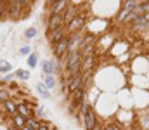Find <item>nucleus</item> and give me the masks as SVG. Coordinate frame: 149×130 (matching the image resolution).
<instances>
[{
	"label": "nucleus",
	"instance_id": "7ed1b4c3",
	"mask_svg": "<svg viewBox=\"0 0 149 130\" xmlns=\"http://www.w3.org/2000/svg\"><path fill=\"white\" fill-rule=\"evenodd\" d=\"M81 125H83L85 130H102V123H101L99 115H97V111L94 109V106L88 108V111H87V115H85Z\"/></svg>",
	"mask_w": 149,
	"mask_h": 130
},
{
	"label": "nucleus",
	"instance_id": "7c9ffc66",
	"mask_svg": "<svg viewBox=\"0 0 149 130\" xmlns=\"http://www.w3.org/2000/svg\"><path fill=\"white\" fill-rule=\"evenodd\" d=\"M0 111H2V102H0Z\"/></svg>",
	"mask_w": 149,
	"mask_h": 130
},
{
	"label": "nucleus",
	"instance_id": "f03ea898",
	"mask_svg": "<svg viewBox=\"0 0 149 130\" xmlns=\"http://www.w3.org/2000/svg\"><path fill=\"white\" fill-rule=\"evenodd\" d=\"M24 5H31V2H26V0H9L7 2V17L12 19V21H19L24 16L23 10L28 9Z\"/></svg>",
	"mask_w": 149,
	"mask_h": 130
},
{
	"label": "nucleus",
	"instance_id": "6ab92c4d",
	"mask_svg": "<svg viewBox=\"0 0 149 130\" xmlns=\"http://www.w3.org/2000/svg\"><path fill=\"white\" fill-rule=\"evenodd\" d=\"M10 122H12V123H14V125H16V127H17L19 130H21L23 127H24V125H26V118H24V116H21L19 113H16V115L10 118Z\"/></svg>",
	"mask_w": 149,
	"mask_h": 130
},
{
	"label": "nucleus",
	"instance_id": "f257e3e1",
	"mask_svg": "<svg viewBox=\"0 0 149 130\" xmlns=\"http://www.w3.org/2000/svg\"><path fill=\"white\" fill-rule=\"evenodd\" d=\"M81 61H83V57H81L80 50H78V52H73V54H68L64 59L59 61V63L64 66V75H66V78L81 73Z\"/></svg>",
	"mask_w": 149,
	"mask_h": 130
},
{
	"label": "nucleus",
	"instance_id": "c85d7f7f",
	"mask_svg": "<svg viewBox=\"0 0 149 130\" xmlns=\"http://www.w3.org/2000/svg\"><path fill=\"white\" fill-rule=\"evenodd\" d=\"M127 130H142V129H141V127H139L137 123H134V125H130V127H128Z\"/></svg>",
	"mask_w": 149,
	"mask_h": 130
},
{
	"label": "nucleus",
	"instance_id": "412c9836",
	"mask_svg": "<svg viewBox=\"0 0 149 130\" xmlns=\"http://www.w3.org/2000/svg\"><path fill=\"white\" fill-rule=\"evenodd\" d=\"M37 35H38V30H37V26H31V28H28V30L24 31V38H26L28 42H31V40H35V38H37Z\"/></svg>",
	"mask_w": 149,
	"mask_h": 130
},
{
	"label": "nucleus",
	"instance_id": "6e6552de",
	"mask_svg": "<svg viewBox=\"0 0 149 130\" xmlns=\"http://www.w3.org/2000/svg\"><path fill=\"white\" fill-rule=\"evenodd\" d=\"M80 3H81V2H70L68 9H66V10H64V14H63V19H64V26H68V24H70V23H71V21L74 19V17H76V16L81 12V10H80V7H78Z\"/></svg>",
	"mask_w": 149,
	"mask_h": 130
},
{
	"label": "nucleus",
	"instance_id": "aec40b11",
	"mask_svg": "<svg viewBox=\"0 0 149 130\" xmlns=\"http://www.w3.org/2000/svg\"><path fill=\"white\" fill-rule=\"evenodd\" d=\"M0 73L2 75L12 73V63H9L7 59H0Z\"/></svg>",
	"mask_w": 149,
	"mask_h": 130
},
{
	"label": "nucleus",
	"instance_id": "423d86ee",
	"mask_svg": "<svg viewBox=\"0 0 149 130\" xmlns=\"http://www.w3.org/2000/svg\"><path fill=\"white\" fill-rule=\"evenodd\" d=\"M64 26V19L61 14H49L47 21H45V33H50L54 30H59Z\"/></svg>",
	"mask_w": 149,
	"mask_h": 130
},
{
	"label": "nucleus",
	"instance_id": "4468645a",
	"mask_svg": "<svg viewBox=\"0 0 149 130\" xmlns=\"http://www.w3.org/2000/svg\"><path fill=\"white\" fill-rule=\"evenodd\" d=\"M35 88H37V94L40 95V97H42V99H45V101H47V99H50V97H52V92H50L47 87L43 85L42 82H38Z\"/></svg>",
	"mask_w": 149,
	"mask_h": 130
},
{
	"label": "nucleus",
	"instance_id": "ddd939ff",
	"mask_svg": "<svg viewBox=\"0 0 149 130\" xmlns=\"http://www.w3.org/2000/svg\"><path fill=\"white\" fill-rule=\"evenodd\" d=\"M2 113L12 118V116L17 113V104H16V101H14V99H9V101H5V102L2 104Z\"/></svg>",
	"mask_w": 149,
	"mask_h": 130
},
{
	"label": "nucleus",
	"instance_id": "a211bd4d",
	"mask_svg": "<svg viewBox=\"0 0 149 130\" xmlns=\"http://www.w3.org/2000/svg\"><path fill=\"white\" fill-rule=\"evenodd\" d=\"M14 76H16V80H19V82H26V80H30V70H21V68H17V70L14 71Z\"/></svg>",
	"mask_w": 149,
	"mask_h": 130
},
{
	"label": "nucleus",
	"instance_id": "0eeeda50",
	"mask_svg": "<svg viewBox=\"0 0 149 130\" xmlns=\"http://www.w3.org/2000/svg\"><path fill=\"white\" fill-rule=\"evenodd\" d=\"M45 5L49 9V14H61L63 16L70 5V0H50V2H45Z\"/></svg>",
	"mask_w": 149,
	"mask_h": 130
},
{
	"label": "nucleus",
	"instance_id": "c756f323",
	"mask_svg": "<svg viewBox=\"0 0 149 130\" xmlns=\"http://www.w3.org/2000/svg\"><path fill=\"white\" fill-rule=\"evenodd\" d=\"M21 130H31V129H28V127H26V125H24V127H23V129Z\"/></svg>",
	"mask_w": 149,
	"mask_h": 130
},
{
	"label": "nucleus",
	"instance_id": "a878e982",
	"mask_svg": "<svg viewBox=\"0 0 149 130\" xmlns=\"http://www.w3.org/2000/svg\"><path fill=\"white\" fill-rule=\"evenodd\" d=\"M7 17V2L0 0V23Z\"/></svg>",
	"mask_w": 149,
	"mask_h": 130
},
{
	"label": "nucleus",
	"instance_id": "393cba45",
	"mask_svg": "<svg viewBox=\"0 0 149 130\" xmlns=\"http://www.w3.org/2000/svg\"><path fill=\"white\" fill-rule=\"evenodd\" d=\"M31 52H33V47H31V45H23V47H19V56H23V57H28Z\"/></svg>",
	"mask_w": 149,
	"mask_h": 130
},
{
	"label": "nucleus",
	"instance_id": "f8f14e48",
	"mask_svg": "<svg viewBox=\"0 0 149 130\" xmlns=\"http://www.w3.org/2000/svg\"><path fill=\"white\" fill-rule=\"evenodd\" d=\"M40 70H42V75H54L56 76V61H50V59H43L40 61Z\"/></svg>",
	"mask_w": 149,
	"mask_h": 130
},
{
	"label": "nucleus",
	"instance_id": "bb28decb",
	"mask_svg": "<svg viewBox=\"0 0 149 130\" xmlns=\"http://www.w3.org/2000/svg\"><path fill=\"white\" fill-rule=\"evenodd\" d=\"M52 127H50V123H49V120H45V122H40V127H38L37 130H50Z\"/></svg>",
	"mask_w": 149,
	"mask_h": 130
},
{
	"label": "nucleus",
	"instance_id": "cd10ccee",
	"mask_svg": "<svg viewBox=\"0 0 149 130\" xmlns=\"http://www.w3.org/2000/svg\"><path fill=\"white\" fill-rule=\"evenodd\" d=\"M17 87H19V83H17V82H14V80H12V82H10V83H9V85H7V88H10V90H16V88H17Z\"/></svg>",
	"mask_w": 149,
	"mask_h": 130
},
{
	"label": "nucleus",
	"instance_id": "1a4fd4ad",
	"mask_svg": "<svg viewBox=\"0 0 149 130\" xmlns=\"http://www.w3.org/2000/svg\"><path fill=\"white\" fill-rule=\"evenodd\" d=\"M80 87H83V75H81V73L66 78V90H68V94H71V92H74V90H78Z\"/></svg>",
	"mask_w": 149,
	"mask_h": 130
},
{
	"label": "nucleus",
	"instance_id": "20e7f679",
	"mask_svg": "<svg viewBox=\"0 0 149 130\" xmlns=\"http://www.w3.org/2000/svg\"><path fill=\"white\" fill-rule=\"evenodd\" d=\"M87 21H88V17H87V14L85 12H80L76 17H74L73 21L66 26V30H68V35H71V33H80L81 30H85V26H87Z\"/></svg>",
	"mask_w": 149,
	"mask_h": 130
},
{
	"label": "nucleus",
	"instance_id": "9d476101",
	"mask_svg": "<svg viewBox=\"0 0 149 130\" xmlns=\"http://www.w3.org/2000/svg\"><path fill=\"white\" fill-rule=\"evenodd\" d=\"M16 104H17V113L24 118H33V108L26 102V101H21V99H14Z\"/></svg>",
	"mask_w": 149,
	"mask_h": 130
},
{
	"label": "nucleus",
	"instance_id": "f3484780",
	"mask_svg": "<svg viewBox=\"0 0 149 130\" xmlns=\"http://www.w3.org/2000/svg\"><path fill=\"white\" fill-rule=\"evenodd\" d=\"M33 116H35L37 120H40V122H45V120H47V111H45V108H43L42 104H38L37 108L33 109Z\"/></svg>",
	"mask_w": 149,
	"mask_h": 130
},
{
	"label": "nucleus",
	"instance_id": "4be33fe9",
	"mask_svg": "<svg viewBox=\"0 0 149 130\" xmlns=\"http://www.w3.org/2000/svg\"><path fill=\"white\" fill-rule=\"evenodd\" d=\"M102 130H125L118 122H106L104 125H102Z\"/></svg>",
	"mask_w": 149,
	"mask_h": 130
},
{
	"label": "nucleus",
	"instance_id": "b1692460",
	"mask_svg": "<svg viewBox=\"0 0 149 130\" xmlns=\"http://www.w3.org/2000/svg\"><path fill=\"white\" fill-rule=\"evenodd\" d=\"M26 127L31 130H37L38 127H40V120H37L35 116L33 118H26Z\"/></svg>",
	"mask_w": 149,
	"mask_h": 130
},
{
	"label": "nucleus",
	"instance_id": "dca6fc26",
	"mask_svg": "<svg viewBox=\"0 0 149 130\" xmlns=\"http://www.w3.org/2000/svg\"><path fill=\"white\" fill-rule=\"evenodd\" d=\"M26 64L30 70H35L38 64H40V57H38V52H31L28 57H26Z\"/></svg>",
	"mask_w": 149,
	"mask_h": 130
},
{
	"label": "nucleus",
	"instance_id": "5701e85b",
	"mask_svg": "<svg viewBox=\"0 0 149 130\" xmlns=\"http://www.w3.org/2000/svg\"><path fill=\"white\" fill-rule=\"evenodd\" d=\"M9 99H12L10 90H9L7 87H5V88H3V87H0V102L3 104V102H5V101H9Z\"/></svg>",
	"mask_w": 149,
	"mask_h": 130
},
{
	"label": "nucleus",
	"instance_id": "9b49d317",
	"mask_svg": "<svg viewBox=\"0 0 149 130\" xmlns=\"http://www.w3.org/2000/svg\"><path fill=\"white\" fill-rule=\"evenodd\" d=\"M66 35H68V30H66V26H63L59 30H54V31L47 33V42L50 43V45H56L63 37H66Z\"/></svg>",
	"mask_w": 149,
	"mask_h": 130
},
{
	"label": "nucleus",
	"instance_id": "2eb2a0df",
	"mask_svg": "<svg viewBox=\"0 0 149 130\" xmlns=\"http://www.w3.org/2000/svg\"><path fill=\"white\" fill-rule=\"evenodd\" d=\"M42 83L47 87L49 90H54L56 85H57V82H56L54 75H42Z\"/></svg>",
	"mask_w": 149,
	"mask_h": 130
},
{
	"label": "nucleus",
	"instance_id": "39448f33",
	"mask_svg": "<svg viewBox=\"0 0 149 130\" xmlns=\"http://www.w3.org/2000/svg\"><path fill=\"white\" fill-rule=\"evenodd\" d=\"M68 42H70V35L63 37L56 45H52V54H54V59L56 61H61L68 56Z\"/></svg>",
	"mask_w": 149,
	"mask_h": 130
}]
</instances>
